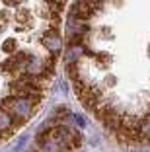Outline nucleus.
Masks as SVG:
<instances>
[{
	"label": "nucleus",
	"mask_w": 150,
	"mask_h": 152,
	"mask_svg": "<svg viewBox=\"0 0 150 152\" xmlns=\"http://www.w3.org/2000/svg\"><path fill=\"white\" fill-rule=\"evenodd\" d=\"M64 61L103 129L125 146H150V2H74Z\"/></svg>",
	"instance_id": "1"
},
{
	"label": "nucleus",
	"mask_w": 150,
	"mask_h": 152,
	"mask_svg": "<svg viewBox=\"0 0 150 152\" xmlns=\"http://www.w3.org/2000/svg\"><path fill=\"white\" fill-rule=\"evenodd\" d=\"M64 2H0V142L45 99L64 41Z\"/></svg>",
	"instance_id": "2"
}]
</instances>
